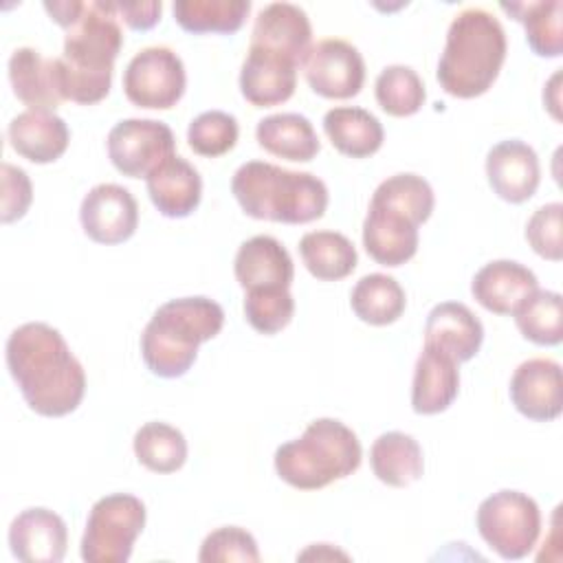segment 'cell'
Returning a JSON list of instances; mask_svg holds the SVG:
<instances>
[{
    "instance_id": "21",
    "label": "cell",
    "mask_w": 563,
    "mask_h": 563,
    "mask_svg": "<svg viewBox=\"0 0 563 563\" xmlns=\"http://www.w3.org/2000/svg\"><path fill=\"white\" fill-rule=\"evenodd\" d=\"M484 341V325L460 301H442L431 308L424 323V345H431L457 363L471 361Z\"/></svg>"
},
{
    "instance_id": "26",
    "label": "cell",
    "mask_w": 563,
    "mask_h": 563,
    "mask_svg": "<svg viewBox=\"0 0 563 563\" xmlns=\"http://www.w3.org/2000/svg\"><path fill=\"white\" fill-rule=\"evenodd\" d=\"M255 139L257 145L268 154L295 163H308L321 150L319 136L310 119L297 112H279L264 117L262 121H257Z\"/></svg>"
},
{
    "instance_id": "16",
    "label": "cell",
    "mask_w": 563,
    "mask_h": 563,
    "mask_svg": "<svg viewBox=\"0 0 563 563\" xmlns=\"http://www.w3.org/2000/svg\"><path fill=\"white\" fill-rule=\"evenodd\" d=\"M66 545V523L48 508H26L9 526L11 554L22 563H59Z\"/></svg>"
},
{
    "instance_id": "11",
    "label": "cell",
    "mask_w": 563,
    "mask_h": 563,
    "mask_svg": "<svg viewBox=\"0 0 563 563\" xmlns=\"http://www.w3.org/2000/svg\"><path fill=\"white\" fill-rule=\"evenodd\" d=\"M301 66L312 92L325 99H352L365 84L363 55L354 44L341 37L314 42Z\"/></svg>"
},
{
    "instance_id": "32",
    "label": "cell",
    "mask_w": 563,
    "mask_h": 563,
    "mask_svg": "<svg viewBox=\"0 0 563 563\" xmlns=\"http://www.w3.org/2000/svg\"><path fill=\"white\" fill-rule=\"evenodd\" d=\"M172 11L178 26L187 33L231 35L242 29L251 11V2L249 0H176Z\"/></svg>"
},
{
    "instance_id": "2",
    "label": "cell",
    "mask_w": 563,
    "mask_h": 563,
    "mask_svg": "<svg viewBox=\"0 0 563 563\" xmlns=\"http://www.w3.org/2000/svg\"><path fill=\"white\" fill-rule=\"evenodd\" d=\"M123 31L114 2L88 0L66 29L64 53L55 57V75L64 101L92 106L108 97Z\"/></svg>"
},
{
    "instance_id": "41",
    "label": "cell",
    "mask_w": 563,
    "mask_h": 563,
    "mask_svg": "<svg viewBox=\"0 0 563 563\" xmlns=\"http://www.w3.org/2000/svg\"><path fill=\"white\" fill-rule=\"evenodd\" d=\"M0 176H2L0 220H2V224H11L29 211L31 200H33V187H31L29 174L22 167H15L11 163H2Z\"/></svg>"
},
{
    "instance_id": "1",
    "label": "cell",
    "mask_w": 563,
    "mask_h": 563,
    "mask_svg": "<svg viewBox=\"0 0 563 563\" xmlns=\"http://www.w3.org/2000/svg\"><path fill=\"white\" fill-rule=\"evenodd\" d=\"M4 358L24 402L37 416L73 413L86 394V372L68 343L48 323L18 325L4 347Z\"/></svg>"
},
{
    "instance_id": "27",
    "label": "cell",
    "mask_w": 563,
    "mask_h": 563,
    "mask_svg": "<svg viewBox=\"0 0 563 563\" xmlns=\"http://www.w3.org/2000/svg\"><path fill=\"white\" fill-rule=\"evenodd\" d=\"M323 132L332 147L350 158H367L383 145V123L365 108L339 106L325 112Z\"/></svg>"
},
{
    "instance_id": "12",
    "label": "cell",
    "mask_w": 563,
    "mask_h": 563,
    "mask_svg": "<svg viewBox=\"0 0 563 563\" xmlns=\"http://www.w3.org/2000/svg\"><path fill=\"white\" fill-rule=\"evenodd\" d=\"M79 222L92 242L106 246L121 244L139 227V205L130 189L117 183H101L84 196Z\"/></svg>"
},
{
    "instance_id": "33",
    "label": "cell",
    "mask_w": 563,
    "mask_h": 563,
    "mask_svg": "<svg viewBox=\"0 0 563 563\" xmlns=\"http://www.w3.org/2000/svg\"><path fill=\"white\" fill-rule=\"evenodd\" d=\"M134 455L152 473H176L187 462V440L180 429L167 422H145L132 440Z\"/></svg>"
},
{
    "instance_id": "31",
    "label": "cell",
    "mask_w": 563,
    "mask_h": 563,
    "mask_svg": "<svg viewBox=\"0 0 563 563\" xmlns=\"http://www.w3.org/2000/svg\"><path fill=\"white\" fill-rule=\"evenodd\" d=\"M350 306L363 323L389 325L402 317L407 295L391 275L369 273L354 284Z\"/></svg>"
},
{
    "instance_id": "34",
    "label": "cell",
    "mask_w": 563,
    "mask_h": 563,
    "mask_svg": "<svg viewBox=\"0 0 563 563\" xmlns=\"http://www.w3.org/2000/svg\"><path fill=\"white\" fill-rule=\"evenodd\" d=\"M523 339L534 345H559L563 339V299L556 290H534L512 312Z\"/></svg>"
},
{
    "instance_id": "5",
    "label": "cell",
    "mask_w": 563,
    "mask_h": 563,
    "mask_svg": "<svg viewBox=\"0 0 563 563\" xmlns=\"http://www.w3.org/2000/svg\"><path fill=\"white\" fill-rule=\"evenodd\" d=\"M240 209L255 220L308 224L328 209V187L310 172L286 169L266 161L240 165L231 178Z\"/></svg>"
},
{
    "instance_id": "44",
    "label": "cell",
    "mask_w": 563,
    "mask_h": 563,
    "mask_svg": "<svg viewBox=\"0 0 563 563\" xmlns=\"http://www.w3.org/2000/svg\"><path fill=\"white\" fill-rule=\"evenodd\" d=\"M559 79H561V73H554V77L550 79L548 88L543 90V99H548V101H543V103L550 108V112H552L554 119H559V112H556V108H559V88H556Z\"/></svg>"
},
{
    "instance_id": "14",
    "label": "cell",
    "mask_w": 563,
    "mask_h": 563,
    "mask_svg": "<svg viewBox=\"0 0 563 563\" xmlns=\"http://www.w3.org/2000/svg\"><path fill=\"white\" fill-rule=\"evenodd\" d=\"M486 178L501 200L521 205L534 196L541 183L539 156L519 139L499 141L486 154Z\"/></svg>"
},
{
    "instance_id": "18",
    "label": "cell",
    "mask_w": 563,
    "mask_h": 563,
    "mask_svg": "<svg viewBox=\"0 0 563 563\" xmlns=\"http://www.w3.org/2000/svg\"><path fill=\"white\" fill-rule=\"evenodd\" d=\"M249 46L286 55L301 66L312 46V26L306 11L290 2L266 4L255 18Z\"/></svg>"
},
{
    "instance_id": "20",
    "label": "cell",
    "mask_w": 563,
    "mask_h": 563,
    "mask_svg": "<svg viewBox=\"0 0 563 563\" xmlns=\"http://www.w3.org/2000/svg\"><path fill=\"white\" fill-rule=\"evenodd\" d=\"M233 273L244 290L290 288L295 264L279 240L273 235H253L240 244Z\"/></svg>"
},
{
    "instance_id": "8",
    "label": "cell",
    "mask_w": 563,
    "mask_h": 563,
    "mask_svg": "<svg viewBox=\"0 0 563 563\" xmlns=\"http://www.w3.org/2000/svg\"><path fill=\"white\" fill-rule=\"evenodd\" d=\"M479 537L506 561L528 556L541 532L539 504L521 490H497L488 495L475 515Z\"/></svg>"
},
{
    "instance_id": "7",
    "label": "cell",
    "mask_w": 563,
    "mask_h": 563,
    "mask_svg": "<svg viewBox=\"0 0 563 563\" xmlns=\"http://www.w3.org/2000/svg\"><path fill=\"white\" fill-rule=\"evenodd\" d=\"M147 519L145 504L130 493L99 497L86 519L81 559L86 563H125Z\"/></svg>"
},
{
    "instance_id": "42",
    "label": "cell",
    "mask_w": 563,
    "mask_h": 563,
    "mask_svg": "<svg viewBox=\"0 0 563 563\" xmlns=\"http://www.w3.org/2000/svg\"><path fill=\"white\" fill-rule=\"evenodd\" d=\"M119 20H123L134 31H150L158 24L163 2L147 0V2H114Z\"/></svg>"
},
{
    "instance_id": "13",
    "label": "cell",
    "mask_w": 563,
    "mask_h": 563,
    "mask_svg": "<svg viewBox=\"0 0 563 563\" xmlns=\"http://www.w3.org/2000/svg\"><path fill=\"white\" fill-rule=\"evenodd\" d=\"M510 400L515 409L534 422H550L563 409L561 365L552 358H528L510 376Z\"/></svg>"
},
{
    "instance_id": "6",
    "label": "cell",
    "mask_w": 563,
    "mask_h": 563,
    "mask_svg": "<svg viewBox=\"0 0 563 563\" xmlns=\"http://www.w3.org/2000/svg\"><path fill=\"white\" fill-rule=\"evenodd\" d=\"M363 460L356 433L334 418L312 420L301 438L275 451L279 479L299 490H319L352 475Z\"/></svg>"
},
{
    "instance_id": "24",
    "label": "cell",
    "mask_w": 563,
    "mask_h": 563,
    "mask_svg": "<svg viewBox=\"0 0 563 563\" xmlns=\"http://www.w3.org/2000/svg\"><path fill=\"white\" fill-rule=\"evenodd\" d=\"M9 145L22 158L46 165L57 161L70 143V130L62 117L44 110H26L11 119L7 128Z\"/></svg>"
},
{
    "instance_id": "25",
    "label": "cell",
    "mask_w": 563,
    "mask_h": 563,
    "mask_svg": "<svg viewBox=\"0 0 563 563\" xmlns=\"http://www.w3.org/2000/svg\"><path fill=\"white\" fill-rule=\"evenodd\" d=\"M9 81L13 95L29 110L53 112L64 99L59 95L55 57L46 59L33 46H20L9 57Z\"/></svg>"
},
{
    "instance_id": "37",
    "label": "cell",
    "mask_w": 563,
    "mask_h": 563,
    "mask_svg": "<svg viewBox=\"0 0 563 563\" xmlns=\"http://www.w3.org/2000/svg\"><path fill=\"white\" fill-rule=\"evenodd\" d=\"M238 136H240L238 119L222 110H207L198 114L187 128L189 147L198 156H207V158H218L231 152L238 143Z\"/></svg>"
},
{
    "instance_id": "19",
    "label": "cell",
    "mask_w": 563,
    "mask_h": 563,
    "mask_svg": "<svg viewBox=\"0 0 563 563\" xmlns=\"http://www.w3.org/2000/svg\"><path fill=\"white\" fill-rule=\"evenodd\" d=\"M537 288V275L515 260L488 262L471 282L475 301L495 314H512Z\"/></svg>"
},
{
    "instance_id": "10",
    "label": "cell",
    "mask_w": 563,
    "mask_h": 563,
    "mask_svg": "<svg viewBox=\"0 0 563 563\" xmlns=\"http://www.w3.org/2000/svg\"><path fill=\"white\" fill-rule=\"evenodd\" d=\"M108 158L128 178H147L176 150L174 132L156 119H123L108 132Z\"/></svg>"
},
{
    "instance_id": "9",
    "label": "cell",
    "mask_w": 563,
    "mask_h": 563,
    "mask_svg": "<svg viewBox=\"0 0 563 563\" xmlns=\"http://www.w3.org/2000/svg\"><path fill=\"white\" fill-rule=\"evenodd\" d=\"M187 88L180 55L169 46H145L125 66L123 90L130 103L145 110L174 108Z\"/></svg>"
},
{
    "instance_id": "39",
    "label": "cell",
    "mask_w": 563,
    "mask_h": 563,
    "mask_svg": "<svg viewBox=\"0 0 563 563\" xmlns=\"http://www.w3.org/2000/svg\"><path fill=\"white\" fill-rule=\"evenodd\" d=\"M200 563H229L244 561L257 563L260 550L255 537L240 526H222L209 532L198 552Z\"/></svg>"
},
{
    "instance_id": "23",
    "label": "cell",
    "mask_w": 563,
    "mask_h": 563,
    "mask_svg": "<svg viewBox=\"0 0 563 563\" xmlns=\"http://www.w3.org/2000/svg\"><path fill=\"white\" fill-rule=\"evenodd\" d=\"M457 361L449 354L424 345L413 365L411 409L420 416H433L453 405L460 391Z\"/></svg>"
},
{
    "instance_id": "28",
    "label": "cell",
    "mask_w": 563,
    "mask_h": 563,
    "mask_svg": "<svg viewBox=\"0 0 563 563\" xmlns=\"http://www.w3.org/2000/svg\"><path fill=\"white\" fill-rule=\"evenodd\" d=\"M369 464L374 475L391 488H405L418 482L424 473V457L418 440L402 431L380 433L369 449Z\"/></svg>"
},
{
    "instance_id": "17",
    "label": "cell",
    "mask_w": 563,
    "mask_h": 563,
    "mask_svg": "<svg viewBox=\"0 0 563 563\" xmlns=\"http://www.w3.org/2000/svg\"><path fill=\"white\" fill-rule=\"evenodd\" d=\"M418 227L409 216L369 202L363 220V246L367 255L383 266H400L409 262L418 251Z\"/></svg>"
},
{
    "instance_id": "3",
    "label": "cell",
    "mask_w": 563,
    "mask_h": 563,
    "mask_svg": "<svg viewBox=\"0 0 563 563\" xmlns=\"http://www.w3.org/2000/svg\"><path fill=\"white\" fill-rule=\"evenodd\" d=\"M506 51V31L490 11L482 7L460 11L449 24L438 62L440 88L457 99H475L488 92L499 77Z\"/></svg>"
},
{
    "instance_id": "35",
    "label": "cell",
    "mask_w": 563,
    "mask_h": 563,
    "mask_svg": "<svg viewBox=\"0 0 563 563\" xmlns=\"http://www.w3.org/2000/svg\"><path fill=\"white\" fill-rule=\"evenodd\" d=\"M374 95L380 110L389 117H411L427 101L420 75L405 64L385 66L374 81Z\"/></svg>"
},
{
    "instance_id": "29",
    "label": "cell",
    "mask_w": 563,
    "mask_h": 563,
    "mask_svg": "<svg viewBox=\"0 0 563 563\" xmlns=\"http://www.w3.org/2000/svg\"><path fill=\"white\" fill-rule=\"evenodd\" d=\"M299 255L308 273L321 282H339L358 264L352 240L339 231H308L299 240Z\"/></svg>"
},
{
    "instance_id": "4",
    "label": "cell",
    "mask_w": 563,
    "mask_h": 563,
    "mask_svg": "<svg viewBox=\"0 0 563 563\" xmlns=\"http://www.w3.org/2000/svg\"><path fill=\"white\" fill-rule=\"evenodd\" d=\"M222 325L224 310L218 301L202 295L169 299L147 321L141 356L154 376H185L196 363L200 343L218 336Z\"/></svg>"
},
{
    "instance_id": "38",
    "label": "cell",
    "mask_w": 563,
    "mask_h": 563,
    "mask_svg": "<svg viewBox=\"0 0 563 563\" xmlns=\"http://www.w3.org/2000/svg\"><path fill=\"white\" fill-rule=\"evenodd\" d=\"M292 314L295 299L290 288H260L244 295V317L260 334H277L292 321Z\"/></svg>"
},
{
    "instance_id": "22",
    "label": "cell",
    "mask_w": 563,
    "mask_h": 563,
    "mask_svg": "<svg viewBox=\"0 0 563 563\" xmlns=\"http://www.w3.org/2000/svg\"><path fill=\"white\" fill-rule=\"evenodd\" d=\"M145 185L152 205L165 218L191 216L202 198V178L198 169L178 154L165 158L145 178Z\"/></svg>"
},
{
    "instance_id": "30",
    "label": "cell",
    "mask_w": 563,
    "mask_h": 563,
    "mask_svg": "<svg viewBox=\"0 0 563 563\" xmlns=\"http://www.w3.org/2000/svg\"><path fill=\"white\" fill-rule=\"evenodd\" d=\"M501 9L523 24L526 42L539 57H559L563 53V2H504Z\"/></svg>"
},
{
    "instance_id": "36",
    "label": "cell",
    "mask_w": 563,
    "mask_h": 563,
    "mask_svg": "<svg viewBox=\"0 0 563 563\" xmlns=\"http://www.w3.org/2000/svg\"><path fill=\"white\" fill-rule=\"evenodd\" d=\"M376 205L391 207L405 216H409L416 224H424L435 207V196L431 185L411 172L394 174L385 178L372 194V200Z\"/></svg>"
},
{
    "instance_id": "43",
    "label": "cell",
    "mask_w": 563,
    "mask_h": 563,
    "mask_svg": "<svg viewBox=\"0 0 563 563\" xmlns=\"http://www.w3.org/2000/svg\"><path fill=\"white\" fill-rule=\"evenodd\" d=\"M46 13L51 15L53 22H57L64 31L79 18L84 2L79 0H53V2H44Z\"/></svg>"
},
{
    "instance_id": "15",
    "label": "cell",
    "mask_w": 563,
    "mask_h": 563,
    "mask_svg": "<svg viewBox=\"0 0 563 563\" xmlns=\"http://www.w3.org/2000/svg\"><path fill=\"white\" fill-rule=\"evenodd\" d=\"M297 68L299 64L286 55L249 46L240 70V92L255 108L279 106L295 95Z\"/></svg>"
},
{
    "instance_id": "40",
    "label": "cell",
    "mask_w": 563,
    "mask_h": 563,
    "mask_svg": "<svg viewBox=\"0 0 563 563\" xmlns=\"http://www.w3.org/2000/svg\"><path fill=\"white\" fill-rule=\"evenodd\" d=\"M561 218H563V205L548 202L539 207L526 224V240L532 246V251L543 260H550V262L563 260Z\"/></svg>"
}]
</instances>
